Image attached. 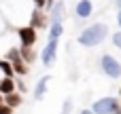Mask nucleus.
Wrapping results in <instances>:
<instances>
[{
  "instance_id": "1",
  "label": "nucleus",
  "mask_w": 121,
  "mask_h": 114,
  "mask_svg": "<svg viewBox=\"0 0 121 114\" xmlns=\"http://www.w3.org/2000/svg\"><path fill=\"white\" fill-rule=\"evenodd\" d=\"M106 36H108V25L102 23V21H98V23L87 25V28L79 34L77 42H79L81 47H85V49H91V47L102 44V42L106 40Z\"/></svg>"
},
{
  "instance_id": "2",
  "label": "nucleus",
  "mask_w": 121,
  "mask_h": 114,
  "mask_svg": "<svg viewBox=\"0 0 121 114\" xmlns=\"http://www.w3.org/2000/svg\"><path fill=\"white\" fill-rule=\"evenodd\" d=\"M100 70L106 78H113V80L121 78V61L117 57H113L111 53H104L100 57Z\"/></svg>"
},
{
  "instance_id": "3",
  "label": "nucleus",
  "mask_w": 121,
  "mask_h": 114,
  "mask_svg": "<svg viewBox=\"0 0 121 114\" xmlns=\"http://www.w3.org/2000/svg\"><path fill=\"white\" fill-rule=\"evenodd\" d=\"M119 99L117 97H100V99H96L94 102V106H91V110L96 114H115V110L119 108Z\"/></svg>"
},
{
  "instance_id": "4",
  "label": "nucleus",
  "mask_w": 121,
  "mask_h": 114,
  "mask_svg": "<svg viewBox=\"0 0 121 114\" xmlns=\"http://www.w3.org/2000/svg\"><path fill=\"white\" fill-rule=\"evenodd\" d=\"M57 47H60V40H53V38L47 40V44H45V49L40 53V63L45 68H51L55 63V59H57Z\"/></svg>"
},
{
  "instance_id": "5",
  "label": "nucleus",
  "mask_w": 121,
  "mask_h": 114,
  "mask_svg": "<svg viewBox=\"0 0 121 114\" xmlns=\"http://www.w3.org/2000/svg\"><path fill=\"white\" fill-rule=\"evenodd\" d=\"M17 36H19L21 47H34V42H36V30H34L32 25L19 28V30H17Z\"/></svg>"
},
{
  "instance_id": "6",
  "label": "nucleus",
  "mask_w": 121,
  "mask_h": 114,
  "mask_svg": "<svg viewBox=\"0 0 121 114\" xmlns=\"http://www.w3.org/2000/svg\"><path fill=\"white\" fill-rule=\"evenodd\" d=\"M49 15H45L40 8H36L34 13H32V19H30V25L34 28V30H49L51 25H49Z\"/></svg>"
},
{
  "instance_id": "7",
  "label": "nucleus",
  "mask_w": 121,
  "mask_h": 114,
  "mask_svg": "<svg viewBox=\"0 0 121 114\" xmlns=\"http://www.w3.org/2000/svg\"><path fill=\"white\" fill-rule=\"evenodd\" d=\"M64 17H66V4H64V0H57L53 4V8L49 11V19H51V23H64Z\"/></svg>"
},
{
  "instance_id": "8",
  "label": "nucleus",
  "mask_w": 121,
  "mask_h": 114,
  "mask_svg": "<svg viewBox=\"0 0 121 114\" xmlns=\"http://www.w3.org/2000/svg\"><path fill=\"white\" fill-rule=\"evenodd\" d=\"M91 13H94V4H91V0H79V2H77V6H74V15H77V19H89Z\"/></svg>"
},
{
  "instance_id": "9",
  "label": "nucleus",
  "mask_w": 121,
  "mask_h": 114,
  "mask_svg": "<svg viewBox=\"0 0 121 114\" xmlns=\"http://www.w3.org/2000/svg\"><path fill=\"white\" fill-rule=\"evenodd\" d=\"M49 80H51V76L38 78V83H36V87H34V102H43V99H45L47 89H49Z\"/></svg>"
},
{
  "instance_id": "10",
  "label": "nucleus",
  "mask_w": 121,
  "mask_h": 114,
  "mask_svg": "<svg viewBox=\"0 0 121 114\" xmlns=\"http://www.w3.org/2000/svg\"><path fill=\"white\" fill-rule=\"evenodd\" d=\"M15 87H17V85H15V78H6V76H4V78L0 80V93H2V95L15 93Z\"/></svg>"
},
{
  "instance_id": "11",
  "label": "nucleus",
  "mask_w": 121,
  "mask_h": 114,
  "mask_svg": "<svg viewBox=\"0 0 121 114\" xmlns=\"http://www.w3.org/2000/svg\"><path fill=\"white\" fill-rule=\"evenodd\" d=\"M19 53H21V59L30 66L34 59H36V53H34V47H19Z\"/></svg>"
},
{
  "instance_id": "12",
  "label": "nucleus",
  "mask_w": 121,
  "mask_h": 114,
  "mask_svg": "<svg viewBox=\"0 0 121 114\" xmlns=\"http://www.w3.org/2000/svg\"><path fill=\"white\" fill-rule=\"evenodd\" d=\"M0 72L6 78H15V70H13V63L9 59H0Z\"/></svg>"
},
{
  "instance_id": "13",
  "label": "nucleus",
  "mask_w": 121,
  "mask_h": 114,
  "mask_svg": "<svg viewBox=\"0 0 121 114\" xmlns=\"http://www.w3.org/2000/svg\"><path fill=\"white\" fill-rule=\"evenodd\" d=\"M21 102H23V99H21V93H17V91H15V93H11V95H4V104H6V106H11V108L21 106Z\"/></svg>"
},
{
  "instance_id": "14",
  "label": "nucleus",
  "mask_w": 121,
  "mask_h": 114,
  "mask_svg": "<svg viewBox=\"0 0 121 114\" xmlns=\"http://www.w3.org/2000/svg\"><path fill=\"white\" fill-rule=\"evenodd\" d=\"M62 34H64V23H51V28H49V38L60 40Z\"/></svg>"
},
{
  "instance_id": "15",
  "label": "nucleus",
  "mask_w": 121,
  "mask_h": 114,
  "mask_svg": "<svg viewBox=\"0 0 121 114\" xmlns=\"http://www.w3.org/2000/svg\"><path fill=\"white\" fill-rule=\"evenodd\" d=\"M13 70H15V74H17V76H26V74L30 72V66H28L23 59H19V61H15V63H13Z\"/></svg>"
},
{
  "instance_id": "16",
  "label": "nucleus",
  "mask_w": 121,
  "mask_h": 114,
  "mask_svg": "<svg viewBox=\"0 0 121 114\" xmlns=\"http://www.w3.org/2000/svg\"><path fill=\"white\" fill-rule=\"evenodd\" d=\"M72 108H74L72 97H66V99H64V104H62V112H60V114H72Z\"/></svg>"
},
{
  "instance_id": "17",
  "label": "nucleus",
  "mask_w": 121,
  "mask_h": 114,
  "mask_svg": "<svg viewBox=\"0 0 121 114\" xmlns=\"http://www.w3.org/2000/svg\"><path fill=\"white\" fill-rule=\"evenodd\" d=\"M113 44H115V47H117V49L121 51V30L113 34Z\"/></svg>"
},
{
  "instance_id": "18",
  "label": "nucleus",
  "mask_w": 121,
  "mask_h": 114,
  "mask_svg": "<svg viewBox=\"0 0 121 114\" xmlns=\"http://www.w3.org/2000/svg\"><path fill=\"white\" fill-rule=\"evenodd\" d=\"M0 114H13V108L6 104H0Z\"/></svg>"
},
{
  "instance_id": "19",
  "label": "nucleus",
  "mask_w": 121,
  "mask_h": 114,
  "mask_svg": "<svg viewBox=\"0 0 121 114\" xmlns=\"http://www.w3.org/2000/svg\"><path fill=\"white\" fill-rule=\"evenodd\" d=\"M32 2H34L36 8H45V6H47V0H32Z\"/></svg>"
},
{
  "instance_id": "20",
  "label": "nucleus",
  "mask_w": 121,
  "mask_h": 114,
  "mask_svg": "<svg viewBox=\"0 0 121 114\" xmlns=\"http://www.w3.org/2000/svg\"><path fill=\"white\" fill-rule=\"evenodd\" d=\"M55 2H57V0H47V6H45V8H49V11H51V8H53V4H55Z\"/></svg>"
},
{
  "instance_id": "21",
  "label": "nucleus",
  "mask_w": 121,
  "mask_h": 114,
  "mask_svg": "<svg viewBox=\"0 0 121 114\" xmlns=\"http://www.w3.org/2000/svg\"><path fill=\"white\" fill-rule=\"evenodd\" d=\"M79 114H96V112H94V110H91V108H89V110H87V108H85V110H81V112H79Z\"/></svg>"
},
{
  "instance_id": "22",
  "label": "nucleus",
  "mask_w": 121,
  "mask_h": 114,
  "mask_svg": "<svg viewBox=\"0 0 121 114\" xmlns=\"http://www.w3.org/2000/svg\"><path fill=\"white\" fill-rule=\"evenodd\" d=\"M117 25L121 28V11H117Z\"/></svg>"
},
{
  "instance_id": "23",
  "label": "nucleus",
  "mask_w": 121,
  "mask_h": 114,
  "mask_svg": "<svg viewBox=\"0 0 121 114\" xmlns=\"http://www.w3.org/2000/svg\"><path fill=\"white\" fill-rule=\"evenodd\" d=\"M0 34H4V21H2V17H0Z\"/></svg>"
},
{
  "instance_id": "24",
  "label": "nucleus",
  "mask_w": 121,
  "mask_h": 114,
  "mask_svg": "<svg viewBox=\"0 0 121 114\" xmlns=\"http://www.w3.org/2000/svg\"><path fill=\"white\" fill-rule=\"evenodd\" d=\"M0 104H4V95L2 93H0Z\"/></svg>"
},
{
  "instance_id": "25",
  "label": "nucleus",
  "mask_w": 121,
  "mask_h": 114,
  "mask_svg": "<svg viewBox=\"0 0 121 114\" xmlns=\"http://www.w3.org/2000/svg\"><path fill=\"white\" fill-rule=\"evenodd\" d=\"M117 8H119V11H121V0H117Z\"/></svg>"
},
{
  "instance_id": "26",
  "label": "nucleus",
  "mask_w": 121,
  "mask_h": 114,
  "mask_svg": "<svg viewBox=\"0 0 121 114\" xmlns=\"http://www.w3.org/2000/svg\"><path fill=\"white\" fill-rule=\"evenodd\" d=\"M2 78H4V76H2V72H0V80H2Z\"/></svg>"
},
{
  "instance_id": "27",
  "label": "nucleus",
  "mask_w": 121,
  "mask_h": 114,
  "mask_svg": "<svg viewBox=\"0 0 121 114\" xmlns=\"http://www.w3.org/2000/svg\"><path fill=\"white\" fill-rule=\"evenodd\" d=\"M119 95H121V89H119Z\"/></svg>"
}]
</instances>
